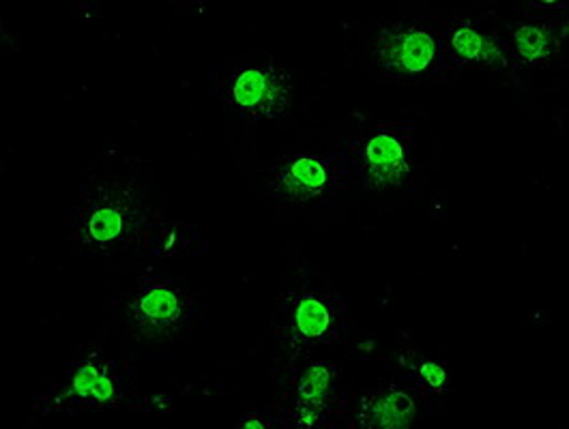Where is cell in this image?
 <instances>
[{
    "instance_id": "cell-12",
    "label": "cell",
    "mask_w": 569,
    "mask_h": 429,
    "mask_svg": "<svg viewBox=\"0 0 569 429\" xmlns=\"http://www.w3.org/2000/svg\"><path fill=\"white\" fill-rule=\"evenodd\" d=\"M559 18H527L509 27L511 57L529 64L552 61L561 52V41L568 31Z\"/></svg>"
},
{
    "instance_id": "cell-9",
    "label": "cell",
    "mask_w": 569,
    "mask_h": 429,
    "mask_svg": "<svg viewBox=\"0 0 569 429\" xmlns=\"http://www.w3.org/2000/svg\"><path fill=\"white\" fill-rule=\"evenodd\" d=\"M121 391V378L117 363L99 352L80 359L67 376L61 393L63 406L93 408L106 406Z\"/></svg>"
},
{
    "instance_id": "cell-6",
    "label": "cell",
    "mask_w": 569,
    "mask_h": 429,
    "mask_svg": "<svg viewBox=\"0 0 569 429\" xmlns=\"http://www.w3.org/2000/svg\"><path fill=\"white\" fill-rule=\"evenodd\" d=\"M345 179L338 153H292L269 163L264 183L284 204L312 207L329 200Z\"/></svg>"
},
{
    "instance_id": "cell-11",
    "label": "cell",
    "mask_w": 569,
    "mask_h": 429,
    "mask_svg": "<svg viewBox=\"0 0 569 429\" xmlns=\"http://www.w3.org/2000/svg\"><path fill=\"white\" fill-rule=\"evenodd\" d=\"M417 417V403L411 393L398 385L377 387L359 399L355 410V423L359 428L405 429L411 428Z\"/></svg>"
},
{
    "instance_id": "cell-10",
    "label": "cell",
    "mask_w": 569,
    "mask_h": 429,
    "mask_svg": "<svg viewBox=\"0 0 569 429\" xmlns=\"http://www.w3.org/2000/svg\"><path fill=\"white\" fill-rule=\"evenodd\" d=\"M338 396V368L315 361L299 373L295 385L290 419L297 428H318L327 421Z\"/></svg>"
},
{
    "instance_id": "cell-5",
    "label": "cell",
    "mask_w": 569,
    "mask_h": 429,
    "mask_svg": "<svg viewBox=\"0 0 569 429\" xmlns=\"http://www.w3.org/2000/svg\"><path fill=\"white\" fill-rule=\"evenodd\" d=\"M295 80L276 61L241 62L223 73L218 99L226 112L246 123H271L290 114Z\"/></svg>"
},
{
    "instance_id": "cell-7",
    "label": "cell",
    "mask_w": 569,
    "mask_h": 429,
    "mask_svg": "<svg viewBox=\"0 0 569 429\" xmlns=\"http://www.w3.org/2000/svg\"><path fill=\"white\" fill-rule=\"evenodd\" d=\"M188 290L170 277L140 279L127 301L126 320L136 338L161 341L174 336L191 318Z\"/></svg>"
},
{
    "instance_id": "cell-13",
    "label": "cell",
    "mask_w": 569,
    "mask_h": 429,
    "mask_svg": "<svg viewBox=\"0 0 569 429\" xmlns=\"http://www.w3.org/2000/svg\"><path fill=\"white\" fill-rule=\"evenodd\" d=\"M400 366L407 371V376L417 385L421 393L430 396H443L449 389V373L443 366L437 361L415 352V350H405L400 355Z\"/></svg>"
},
{
    "instance_id": "cell-8",
    "label": "cell",
    "mask_w": 569,
    "mask_h": 429,
    "mask_svg": "<svg viewBox=\"0 0 569 429\" xmlns=\"http://www.w3.org/2000/svg\"><path fill=\"white\" fill-rule=\"evenodd\" d=\"M445 67L465 69H507L511 64V52L486 27L462 18L443 22Z\"/></svg>"
},
{
    "instance_id": "cell-4",
    "label": "cell",
    "mask_w": 569,
    "mask_h": 429,
    "mask_svg": "<svg viewBox=\"0 0 569 429\" xmlns=\"http://www.w3.org/2000/svg\"><path fill=\"white\" fill-rule=\"evenodd\" d=\"M443 24L430 20H393L380 24L372 34L370 61L375 71L402 80L417 82L432 78L445 69Z\"/></svg>"
},
{
    "instance_id": "cell-1",
    "label": "cell",
    "mask_w": 569,
    "mask_h": 429,
    "mask_svg": "<svg viewBox=\"0 0 569 429\" xmlns=\"http://www.w3.org/2000/svg\"><path fill=\"white\" fill-rule=\"evenodd\" d=\"M69 223L80 253H121L147 226V187L133 172L99 174L84 184Z\"/></svg>"
},
{
    "instance_id": "cell-2",
    "label": "cell",
    "mask_w": 569,
    "mask_h": 429,
    "mask_svg": "<svg viewBox=\"0 0 569 429\" xmlns=\"http://www.w3.org/2000/svg\"><path fill=\"white\" fill-rule=\"evenodd\" d=\"M347 301L329 283H303L280 297L273 336L290 361L342 338Z\"/></svg>"
},
{
    "instance_id": "cell-3",
    "label": "cell",
    "mask_w": 569,
    "mask_h": 429,
    "mask_svg": "<svg viewBox=\"0 0 569 429\" xmlns=\"http://www.w3.org/2000/svg\"><path fill=\"white\" fill-rule=\"evenodd\" d=\"M415 127L405 121L379 123L357 131L345 142L340 166L363 189L385 193L411 181Z\"/></svg>"
}]
</instances>
